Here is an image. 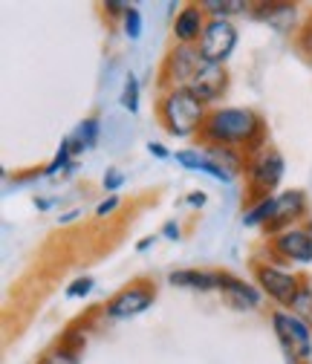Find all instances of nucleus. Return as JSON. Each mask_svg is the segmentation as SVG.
<instances>
[{
    "mask_svg": "<svg viewBox=\"0 0 312 364\" xmlns=\"http://www.w3.org/2000/svg\"><path fill=\"white\" fill-rule=\"evenodd\" d=\"M90 324H84V321H78V324H70L64 333H61V344H67V347H75V350H84L87 347V338H90Z\"/></svg>",
    "mask_w": 312,
    "mask_h": 364,
    "instance_id": "obj_23",
    "label": "nucleus"
},
{
    "mask_svg": "<svg viewBox=\"0 0 312 364\" xmlns=\"http://www.w3.org/2000/svg\"><path fill=\"white\" fill-rule=\"evenodd\" d=\"M139 99H142V84H139V78L133 75V73H127V75H124V84H122L119 105H122L124 113L136 116V113H139Z\"/></svg>",
    "mask_w": 312,
    "mask_h": 364,
    "instance_id": "obj_20",
    "label": "nucleus"
},
{
    "mask_svg": "<svg viewBox=\"0 0 312 364\" xmlns=\"http://www.w3.org/2000/svg\"><path fill=\"white\" fill-rule=\"evenodd\" d=\"M99 136H102V119H99V116H87V119H81V122L67 133V142H70L75 159L84 156L87 151H96Z\"/></svg>",
    "mask_w": 312,
    "mask_h": 364,
    "instance_id": "obj_17",
    "label": "nucleus"
},
{
    "mask_svg": "<svg viewBox=\"0 0 312 364\" xmlns=\"http://www.w3.org/2000/svg\"><path fill=\"white\" fill-rule=\"evenodd\" d=\"M173 159H176V165H180L183 171H191V173H203V176H211L214 182H222V186H229V182H235V176L232 173H226L222 171L205 151H203V145H197V148H183V151H176L173 154Z\"/></svg>",
    "mask_w": 312,
    "mask_h": 364,
    "instance_id": "obj_15",
    "label": "nucleus"
},
{
    "mask_svg": "<svg viewBox=\"0 0 312 364\" xmlns=\"http://www.w3.org/2000/svg\"><path fill=\"white\" fill-rule=\"evenodd\" d=\"M203 64H205V58H203L200 47L173 43L168 50V55L162 58V67H159V87L162 90H180V87L185 90Z\"/></svg>",
    "mask_w": 312,
    "mask_h": 364,
    "instance_id": "obj_7",
    "label": "nucleus"
},
{
    "mask_svg": "<svg viewBox=\"0 0 312 364\" xmlns=\"http://www.w3.org/2000/svg\"><path fill=\"white\" fill-rule=\"evenodd\" d=\"M266 252H269L272 263H295V266H309L312 263V232L306 225H292V229L272 235L266 240Z\"/></svg>",
    "mask_w": 312,
    "mask_h": 364,
    "instance_id": "obj_8",
    "label": "nucleus"
},
{
    "mask_svg": "<svg viewBox=\"0 0 312 364\" xmlns=\"http://www.w3.org/2000/svg\"><path fill=\"white\" fill-rule=\"evenodd\" d=\"M237 43H240V32L232 21H222V18H208L205 23V32L200 38V53L208 64H220V67H226V61L235 55L237 50Z\"/></svg>",
    "mask_w": 312,
    "mask_h": 364,
    "instance_id": "obj_9",
    "label": "nucleus"
},
{
    "mask_svg": "<svg viewBox=\"0 0 312 364\" xmlns=\"http://www.w3.org/2000/svg\"><path fill=\"white\" fill-rule=\"evenodd\" d=\"M81 353L84 350H75V347H67V344L55 341L47 353L38 358V364H81Z\"/></svg>",
    "mask_w": 312,
    "mask_h": 364,
    "instance_id": "obj_21",
    "label": "nucleus"
},
{
    "mask_svg": "<svg viewBox=\"0 0 312 364\" xmlns=\"http://www.w3.org/2000/svg\"><path fill=\"white\" fill-rule=\"evenodd\" d=\"M168 287L208 295L220 289V272L217 269H173L168 272Z\"/></svg>",
    "mask_w": 312,
    "mask_h": 364,
    "instance_id": "obj_16",
    "label": "nucleus"
},
{
    "mask_svg": "<svg viewBox=\"0 0 312 364\" xmlns=\"http://www.w3.org/2000/svg\"><path fill=\"white\" fill-rule=\"evenodd\" d=\"M93 289H96V278L81 275L67 287V298H87V295H93Z\"/></svg>",
    "mask_w": 312,
    "mask_h": 364,
    "instance_id": "obj_26",
    "label": "nucleus"
},
{
    "mask_svg": "<svg viewBox=\"0 0 312 364\" xmlns=\"http://www.w3.org/2000/svg\"><path fill=\"white\" fill-rule=\"evenodd\" d=\"M203 151H205L222 171H226V173H232L235 179L246 173L249 156H246L243 151H237V148H222V145H203Z\"/></svg>",
    "mask_w": 312,
    "mask_h": 364,
    "instance_id": "obj_18",
    "label": "nucleus"
},
{
    "mask_svg": "<svg viewBox=\"0 0 312 364\" xmlns=\"http://www.w3.org/2000/svg\"><path fill=\"white\" fill-rule=\"evenodd\" d=\"M81 217V208H70V211H61V217H58V225H70V223H75Z\"/></svg>",
    "mask_w": 312,
    "mask_h": 364,
    "instance_id": "obj_33",
    "label": "nucleus"
},
{
    "mask_svg": "<svg viewBox=\"0 0 312 364\" xmlns=\"http://www.w3.org/2000/svg\"><path fill=\"white\" fill-rule=\"evenodd\" d=\"M220 298L229 309L235 312H254L263 304V292L257 289L254 281H246L240 275H232V272H220Z\"/></svg>",
    "mask_w": 312,
    "mask_h": 364,
    "instance_id": "obj_12",
    "label": "nucleus"
},
{
    "mask_svg": "<svg viewBox=\"0 0 312 364\" xmlns=\"http://www.w3.org/2000/svg\"><path fill=\"white\" fill-rule=\"evenodd\" d=\"M154 304H156V284L148 281V278H139V281L122 287L102 306V312H104L107 321H130V318L145 315Z\"/></svg>",
    "mask_w": 312,
    "mask_h": 364,
    "instance_id": "obj_6",
    "label": "nucleus"
},
{
    "mask_svg": "<svg viewBox=\"0 0 312 364\" xmlns=\"http://www.w3.org/2000/svg\"><path fill=\"white\" fill-rule=\"evenodd\" d=\"M208 15L203 9V4H185L180 12H176L173 23H171V35L173 43H183V47H197L203 32H205Z\"/></svg>",
    "mask_w": 312,
    "mask_h": 364,
    "instance_id": "obj_14",
    "label": "nucleus"
},
{
    "mask_svg": "<svg viewBox=\"0 0 312 364\" xmlns=\"http://www.w3.org/2000/svg\"><path fill=\"white\" fill-rule=\"evenodd\" d=\"M185 90H191V93H194L203 105L211 107L214 102H220L222 96L229 93V70L220 67V64H208V61H205Z\"/></svg>",
    "mask_w": 312,
    "mask_h": 364,
    "instance_id": "obj_13",
    "label": "nucleus"
},
{
    "mask_svg": "<svg viewBox=\"0 0 312 364\" xmlns=\"http://www.w3.org/2000/svg\"><path fill=\"white\" fill-rule=\"evenodd\" d=\"M252 275H254V284L263 292V298H269L278 309H292V304L298 301L301 287L306 281L298 272H292L281 263H272V260H263V257L252 260Z\"/></svg>",
    "mask_w": 312,
    "mask_h": 364,
    "instance_id": "obj_4",
    "label": "nucleus"
},
{
    "mask_svg": "<svg viewBox=\"0 0 312 364\" xmlns=\"http://www.w3.org/2000/svg\"><path fill=\"white\" fill-rule=\"evenodd\" d=\"M145 148H148V154H151L154 159H162V162H168V159H173V154H171V151H168V148H165L162 142H148Z\"/></svg>",
    "mask_w": 312,
    "mask_h": 364,
    "instance_id": "obj_31",
    "label": "nucleus"
},
{
    "mask_svg": "<svg viewBox=\"0 0 312 364\" xmlns=\"http://www.w3.org/2000/svg\"><path fill=\"white\" fill-rule=\"evenodd\" d=\"M200 145L237 148L246 156H252L269 145L266 142V119L254 107H235V105L211 107L200 130Z\"/></svg>",
    "mask_w": 312,
    "mask_h": 364,
    "instance_id": "obj_1",
    "label": "nucleus"
},
{
    "mask_svg": "<svg viewBox=\"0 0 312 364\" xmlns=\"http://www.w3.org/2000/svg\"><path fill=\"white\" fill-rule=\"evenodd\" d=\"M165 240H171V243H180L183 240V225H180V220L176 217H171V220H165L162 223V232H159Z\"/></svg>",
    "mask_w": 312,
    "mask_h": 364,
    "instance_id": "obj_29",
    "label": "nucleus"
},
{
    "mask_svg": "<svg viewBox=\"0 0 312 364\" xmlns=\"http://www.w3.org/2000/svg\"><path fill=\"white\" fill-rule=\"evenodd\" d=\"M32 203H35V208H38V211H50V208L55 205V200H47V197H35Z\"/></svg>",
    "mask_w": 312,
    "mask_h": 364,
    "instance_id": "obj_34",
    "label": "nucleus"
},
{
    "mask_svg": "<svg viewBox=\"0 0 312 364\" xmlns=\"http://www.w3.org/2000/svg\"><path fill=\"white\" fill-rule=\"evenodd\" d=\"M154 243H156V237H154V235H148V237H142V240L136 243V252H148Z\"/></svg>",
    "mask_w": 312,
    "mask_h": 364,
    "instance_id": "obj_35",
    "label": "nucleus"
},
{
    "mask_svg": "<svg viewBox=\"0 0 312 364\" xmlns=\"http://www.w3.org/2000/svg\"><path fill=\"white\" fill-rule=\"evenodd\" d=\"M286 176V156L275 148V145H266L263 151L252 154L246 162V203H257L266 200L281 191V182Z\"/></svg>",
    "mask_w": 312,
    "mask_h": 364,
    "instance_id": "obj_3",
    "label": "nucleus"
},
{
    "mask_svg": "<svg viewBox=\"0 0 312 364\" xmlns=\"http://www.w3.org/2000/svg\"><path fill=\"white\" fill-rule=\"evenodd\" d=\"M269 324L286 364H309L312 361V327L292 309H272Z\"/></svg>",
    "mask_w": 312,
    "mask_h": 364,
    "instance_id": "obj_5",
    "label": "nucleus"
},
{
    "mask_svg": "<svg viewBox=\"0 0 312 364\" xmlns=\"http://www.w3.org/2000/svg\"><path fill=\"white\" fill-rule=\"evenodd\" d=\"M309 197L301 191V188H286V191H278L272 194V214H269V225H266V235H281L292 225H301L306 223L309 217Z\"/></svg>",
    "mask_w": 312,
    "mask_h": 364,
    "instance_id": "obj_10",
    "label": "nucleus"
},
{
    "mask_svg": "<svg viewBox=\"0 0 312 364\" xmlns=\"http://www.w3.org/2000/svg\"><path fill=\"white\" fill-rule=\"evenodd\" d=\"M124 182H127V176H124L119 168H107L104 176H102V188H104L107 194H116V191L124 186Z\"/></svg>",
    "mask_w": 312,
    "mask_h": 364,
    "instance_id": "obj_27",
    "label": "nucleus"
},
{
    "mask_svg": "<svg viewBox=\"0 0 312 364\" xmlns=\"http://www.w3.org/2000/svg\"><path fill=\"white\" fill-rule=\"evenodd\" d=\"M295 43H298V50H301V55L312 64V12L303 18V26L298 29V35H295Z\"/></svg>",
    "mask_w": 312,
    "mask_h": 364,
    "instance_id": "obj_25",
    "label": "nucleus"
},
{
    "mask_svg": "<svg viewBox=\"0 0 312 364\" xmlns=\"http://www.w3.org/2000/svg\"><path fill=\"white\" fill-rule=\"evenodd\" d=\"M208 105H203L191 90H162L156 99V119L173 139H200V130L208 119Z\"/></svg>",
    "mask_w": 312,
    "mask_h": 364,
    "instance_id": "obj_2",
    "label": "nucleus"
},
{
    "mask_svg": "<svg viewBox=\"0 0 312 364\" xmlns=\"http://www.w3.org/2000/svg\"><path fill=\"white\" fill-rule=\"evenodd\" d=\"M292 312H295V315H301L303 321L312 327V281H309V278L303 281L301 295H298V301L292 304Z\"/></svg>",
    "mask_w": 312,
    "mask_h": 364,
    "instance_id": "obj_24",
    "label": "nucleus"
},
{
    "mask_svg": "<svg viewBox=\"0 0 312 364\" xmlns=\"http://www.w3.org/2000/svg\"><path fill=\"white\" fill-rule=\"evenodd\" d=\"M203 9L208 18H222V21H232L235 15H252L249 0H200Z\"/></svg>",
    "mask_w": 312,
    "mask_h": 364,
    "instance_id": "obj_19",
    "label": "nucleus"
},
{
    "mask_svg": "<svg viewBox=\"0 0 312 364\" xmlns=\"http://www.w3.org/2000/svg\"><path fill=\"white\" fill-rule=\"evenodd\" d=\"M130 6H133V4H127V0H104V4H102L104 15H107V18H119V21L127 15Z\"/></svg>",
    "mask_w": 312,
    "mask_h": 364,
    "instance_id": "obj_30",
    "label": "nucleus"
},
{
    "mask_svg": "<svg viewBox=\"0 0 312 364\" xmlns=\"http://www.w3.org/2000/svg\"><path fill=\"white\" fill-rule=\"evenodd\" d=\"M119 205H122V197H119V194H107V197L96 205V217H99V220H107V217H113V214H116V208H119Z\"/></svg>",
    "mask_w": 312,
    "mask_h": 364,
    "instance_id": "obj_28",
    "label": "nucleus"
},
{
    "mask_svg": "<svg viewBox=\"0 0 312 364\" xmlns=\"http://www.w3.org/2000/svg\"><path fill=\"white\" fill-rule=\"evenodd\" d=\"M252 18L266 23L278 35H298L301 23V6L289 4V0H260L252 6Z\"/></svg>",
    "mask_w": 312,
    "mask_h": 364,
    "instance_id": "obj_11",
    "label": "nucleus"
},
{
    "mask_svg": "<svg viewBox=\"0 0 312 364\" xmlns=\"http://www.w3.org/2000/svg\"><path fill=\"white\" fill-rule=\"evenodd\" d=\"M188 208H205L208 205V194L205 191H191V194H185V200H183Z\"/></svg>",
    "mask_w": 312,
    "mask_h": 364,
    "instance_id": "obj_32",
    "label": "nucleus"
},
{
    "mask_svg": "<svg viewBox=\"0 0 312 364\" xmlns=\"http://www.w3.org/2000/svg\"><path fill=\"white\" fill-rule=\"evenodd\" d=\"M122 32H124L127 41H139V38H142V32H145V21H142V12H139L136 6H130L127 15L122 18Z\"/></svg>",
    "mask_w": 312,
    "mask_h": 364,
    "instance_id": "obj_22",
    "label": "nucleus"
}]
</instances>
